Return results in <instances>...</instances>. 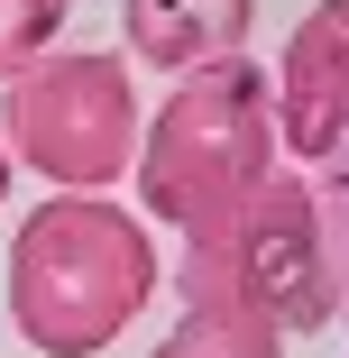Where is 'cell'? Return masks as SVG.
<instances>
[{
	"label": "cell",
	"mask_w": 349,
	"mask_h": 358,
	"mask_svg": "<svg viewBox=\"0 0 349 358\" xmlns=\"http://www.w3.org/2000/svg\"><path fill=\"white\" fill-rule=\"evenodd\" d=\"M266 83H276V138L304 166H322L349 138V0H313Z\"/></svg>",
	"instance_id": "5b68a950"
},
{
	"label": "cell",
	"mask_w": 349,
	"mask_h": 358,
	"mask_svg": "<svg viewBox=\"0 0 349 358\" xmlns=\"http://www.w3.org/2000/svg\"><path fill=\"white\" fill-rule=\"evenodd\" d=\"M276 166H285V138H276V83L266 64L221 55V64H193L175 74V92L157 101V120H138V202L157 211L166 230L212 221L221 202L257 193Z\"/></svg>",
	"instance_id": "7a4b0ae2"
},
{
	"label": "cell",
	"mask_w": 349,
	"mask_h": 358,
	"mask_svg": "<svg viewBox=\"0 0 349 358\" xmlns=\"http://www.w3.org/2000/svg\"><path fill=\"white\" fill-rule=\"evenodd\" d=\"M64 19H74V0H0V83H19L37 55H55Z\"/></svg>",
	"instance_id": "ba28073f"
},
{
	"label": "cell",
	"mask_w": 349,
	"mask_h": 358,
	"mask_svg": "<svg viewBox=\"0 0 349 358\" xmlns=\"http://www.w3.org/2000/svg\"><path fill=\"white\" fill-rule=\"evenodd\" d=\"M175 294L184 303L248 313V322L285 331V340L340 322L331 257H322V211H313V175L276 166L257 193L221 202L212 221H193L184 230V257H175Z\"/></svg>",
	"instance_id": "3957f363"
},
{
	"label": "cell",
	"mask_w": 349,
	"mask_h": 358,
	"mask_svg": "<svg viewBox=\"0 0 349 358\" xmlns=\"http://www.w3.org/2000/svg\"><path fill=\"white\" fill-rule=\"evenodd\" d=\"M276 349H285V331L221 313V303H184V322L157 340V358H276Z\"/></svg>",
	"instance_id": "52a82bcc"
},
{
	"label": "cell",
	"mask_w": 349,
	"mask_h": 358,
	"mask_svg": "<svg viewBox=\"0 0 349 358\" xmlns=\"http://www.w3.org/2000/svg\"><path fill=\"white\" fill-rule=\"evenodd\" d=\"M313 211H322V257H331V294H340V313H349V138L322 157V175H313Z\"/></svg>",
	"instance_id": "9c48e42d"
},
{
	"label": "cell",
	"mask_w": 349,
	"mask_h": 358,
	"mask_svg": "<svg viewBox=\"0 0 349 358\" xmlns=\"http://www.w3.org/2000/svg\"><path fill=\"white\" fill-rule=\"evenodd\" d=\"M257 0H120V37L138 64H166V74H193V64L248 55Z\"/></svg>",
	"instance_id": "8992f818"
},
{
	"label": "cell",
	"mask_w": 349,
	"mask_h": 358,
	"mask_svg": "<svg viewBox=\"0 0 349 358\" xmlns=\"http://www.w3.org/2000/svg\"><path fill=\"white\" fill-rule=\"evenodd\" d=\"M0 202H10V148H0Z\"/></svg>",
	"instance_id": "30bf717a"
},
{
	"label": "cell",
	"mask_w": 349,
	"mask_h": 358,
	"mask_svg": "<svg viewBox=\"0 0 349 358\" xmlns=\"http://www.w3.org/2000/svg\"><path fill=\"white\" fill-rule=\"evenodd\" d=\"M0 148L10 166L64 184V193H101L129 175L138 157V92H129V64L101 46L74 55H37L28 74L0 101Z\"/></svg>",
	"instance_id": "277c9868"
},
{
	"label": "cell",
	"mask_w": 349,
	"mask_h": 358,
	"mask_svg": "<svg viewBox=\"0 0 349 358\" xmlns=\"http://www.w3.org/2000/svg\"><path fill=\"white\" fill-rule=\"evenodd\" d=\"M157 294V239L101 193L37 202L10 239V322L37 358H101Z\"/></svg>",
	"instance_id": "6da1fadb"
}]
</instances>
